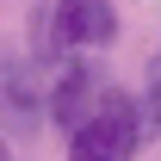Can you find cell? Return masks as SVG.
Listing matches in <instances>:
<instances>
[{"label": "cell", "instance_id": "3", "mask_svg": "<svg viewBox=\"0 0 161 161\" xmlns=\"http://www.w3.org/2000/svg\"><path fill=\"white\" fill-rule=\"evenodd\" d=\"M99 93H105L99 68H93L87 56H68V62H62V75H56V87L43 93V118L62 124V130H75V124L99 105Z\"/></svg>", "mask_w": 161, "mask_h": 161}, {"label": "cell", "instance_id": "1", "mask_svg": "<svg viewBox=\"0 0 161 161\" xmlns=\"http://www.w3.org/2000/svg\"><path fill=\"white\" fill-rule=\"evenodd\" d=\"M142 142H149L142 99L124 93V87H105L99 105L68 130V161H130Z\"/></svg>", "mask_w": 161, "mask_h": 161}, {"label": "cell", "instance_id": "4", "mask_svg": "<svg viewBox=\"0 0 161 161\" xmlns=\"http://www.w3.org/2000/svg\"><path fill=\"white\" fill-rule=\"evenodd\" d=\"M0 118L13 130H37L43 124V93H37V62L31 56L0 62Z\"/></svg>", "mask_w": 161, "mask_h": 161}, {"label": "cell", "instance_id": "5", "mask_svg": "<svg viewBox=\"0 0 161 161\" xmlns=\"http://www.w3.org/2000/svg\"><path fill=\"white\" fill-rule=\"evenodd\" d=\"M142 124H149V136H161V50L149 56V68H142Z\"/></svg>", "mask_w": 161, "mask_h": 161}, {"label": "cell", "instance_id": "6", "mask_svg": "<svg viewBox=\"0 0 161 161\" xmlns=\"http://www.w3.org/2000/svg\"><path fill=\"white\" fill-rule=\"evenodd\" d=\"M0 161H13V149H6V136H0Z\"/></svg>", "mask_w": 161, "mask_h": 161}, {"label": "cell", "instance_id": "2", "mask_svg": "<svg viewBox=\"0 0 161 161\" xmlns=\"http://www.w3.org/2000/svg\"><path fill=\"white\" fill-rule=\"evenodd\" d=\"M50 25H56L62 56H87L118 37V0H50Z\"/></svg>", "mask_w": 161, "mask_h": 161}]
</instances>
